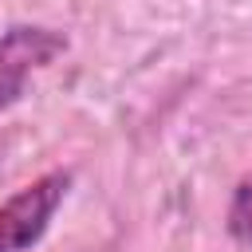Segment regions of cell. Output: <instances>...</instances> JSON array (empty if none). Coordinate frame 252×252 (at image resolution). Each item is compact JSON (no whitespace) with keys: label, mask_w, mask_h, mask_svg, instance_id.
<instances>
[{"label":"cell","mask_w":252,"mask_h":252,"mask_svg":"<svg viewBox=\"0 0 252 252\" xmlns=\"http://www.w3.org/2000/svg\"><path fill=\"white\" fill-rule=\"evenodd\" d=\"M71 169H47L24 189H16L0 205V252H28L32 244L43 240L51 228L67 189H71Z\"/></svg>","instance_id":"cell-1"},{"label":"cell","mask_w":252,"mask_h":252,"mask_svg":"<svg viewBox=\"0 0 252 252\" xmlns=\"http://www.w3.org/2000/svg\"><path fill=\"white\" fill-rule=\"evenodd\" d=\"M67 51V32L47 24H12L0 32V110H8L28 79Z\"/></svg>","instance_id":"cell-2"},{"label":"cell","mask_w":252,"mask_h":252,"mask_svg":"<svg viewBox=\"0 0 252 252\" xmlns=\"http://www.w3.org/2000/svg\"><path fill=\"white\" fill-rule=\"evenodd\" d=\"M224 232L236 244H252V173H244L224 209Z\"/></svg>","instance_id":"cell-3"}]
</instances>
